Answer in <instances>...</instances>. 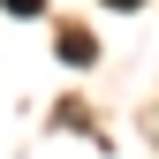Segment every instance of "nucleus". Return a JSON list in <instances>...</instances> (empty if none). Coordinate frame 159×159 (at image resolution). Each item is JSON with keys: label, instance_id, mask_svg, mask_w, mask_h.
<instances>
[{"label": "nucleus", "instance_id": "obj_1", "mask_svg": "<svg viewBox=\"0 0 159 159\" xmlns=\"http://www.w3.org/2000/svg\"><path fill=\"white\" fill-rule=\"evenodd\" d=\"M91 53H98V46H91V38H84V30H68V38H61V61H68V68H84V61H91Z\"/></svg>", "mask_w": 159, "mask_h": 159}, {"label": "nucleus", "instance_id": "obj_2", "mask_svg": "<svg viewBox=\"0 0 159 159\" xmlns=\"http://www.w3.org/2000/svg\"><path fill=\"white\" fill-rule=\"evenodd\" d=\"M8 15H46V0H0Z\"/></svg>", "mask_w": 159, "mask_h": 159}, {"label": "nucleus", "instance_id": "obj_3", "mask_svg": "<svg viewBox=\"0 0 159 159\" xmlns=\"http://www.w3.org/2000/svg\"><path fill=\"white\" fill-rule=\"evenodd\" d=\"M106 8H144V0H106Z\"/></svg>", "mask_w": 159, "mask_h": 159}]
</instances>
